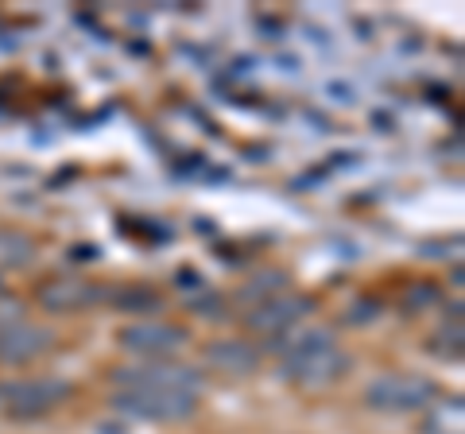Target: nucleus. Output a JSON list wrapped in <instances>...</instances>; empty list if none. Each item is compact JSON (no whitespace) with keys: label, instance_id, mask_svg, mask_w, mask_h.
I'll return each instance as SVG.
<instances>
[{"label":"nucleus","instance_id":"f257e3e1","mask_svg":"<svg viewBox=\"0 0 465 434\" xmlns=\"http://www.w3.org/2000/svg\"><path fill=\"white\" fill-rule=\"evenodd\" d=\"M280 372L299 388H326L349 372V353L330 330H302L280 350Z\"/></svg>","mask_w":465,"mask_h":434},{"label":"nucleus","instance_id":"f03ea898","mask_svg":"<svg viewBox=\"0 0 465 434\" xmlns=\"http://www.w3.org/2000/svg\"><path fill=\"white\" fill-rule=\"evenodd\" d=\"M70 380L63 376H24L0 384V411L8 419H43L70 399Z\"/></svg>","mask_w":465,"mask_h":434},{"label":"nucleus","instance_id":"7ed1b4c3","mask_svg":"<svg viewBox=\"0 0 465 434\" xmlns=\"http://www.w3.org/2000/svg\"><path fill=\"white\" fill-rule=\"evenodd\" d=\"M113 408L143 423H183L198 411V396L171 392V388H116Z\"/></svg>","mask_w":465,"mask_h":434},{"label":"nucleus","instance_id":"20e7f679","mask_svg":"<svg viewBox=\"0 0 465 434\" xmlns=\"http://www.w3.org/2000/svg\"><path fill=\"white\" fill-rule=\"evenodd\" d=\"M365 399L376 411L411 415V411H427L439 399V384L430 376H415V372H384L369 384Z\"/></svg>","mask_w":465,"mask_h":434},{"label":"nucleus","instance_id":"39448f33","mask_svg":"<svg viewBox=\"0 0 465 434\" xmlns=\"http://www.w3.org/2000/svg\"><path fill=\"white\" fill-rule=\"evenodd\" d=\"M116 388H171V392H191L202 396V376L191 365H174V360H140L133 369L113 372Z\"/></svg>","mask_w":465,"mask_h":434},{"label":"nucleus","instance_id":"423d86ee","mask_svg":"<svg viewBox=\"0 0 465 434\" xmlns=\"http://www.w3.org/2000/svg\"><path fill=\"white\" fill-rule=\"evenodd\" d=\"M121 350L136 353L143 360H167L171 353H179L191 334H186V326H174V322H152V318H143V322H128L121 334Z\"/></svg>","mask_w":465,"mask_h":434},{"label":"nucleus","instance_id":"0eeeda50","mask_svg":"<svg viewBox=\"0 0 465 434\" xmlns=\"http://www.w3.org/2000/svg\"><path fill=\"white\" fill-rule=\"evenodd\" d=\"M54 345V334L39 322H27V318H12V322L0 326V365L20 369L32 365Z\"/></svg>","mask_w":465,"mask_h":434},{"label":"nucleus","instance_id":"6e6552de","mask_svg":"<svg viewBox=\"0 0 465 434\" xmlns=\"http://www.w3.org/2000/svg\"><path fill=\"white\" fill-rule=\"evenodd\" d=\"M314 311V299L311 295H302V291H280V295H272L264 302H256L252 314L244 318L249 322V330H256V334H264V338H280L287 334V330H295V322L302 314H311Z\"/></svg>","mask_w":465,"mask_h":434},{"label":"nucleus","instance_id":"1a4fd4ad","mask_svg":"<svg viewBox=\"0 0 465 434\" xmlns=\"http://www.w3.org/2000/svg\"><path fill=\"white\" fill-rule=\"evenodd\" d=\"M105 299V291H101L97 283L90 280H54L47 283L39 291V302L47 311H58V314H66V311H85V307H94V302Z\"/></svg>","mask_w":465,"mask_h":434},{"label":"nucleus","instance_id":"9d476101","mask_svg":"<svg viewBox=\"0 0 465 434\" xmlns=\"http://www.w3.org/2000/svg\"><path fill=\"white\" fill-rule=\"evenodd\" d=\"M206 357H210L213 369H222V372H229V376L252 372L256 360H260V353L252 350L249 341H213L210 350H206Z\"/></svg>","mask_w":465,"mask_h":434},{"label":"nucleus","instance_id":"9b49d317","mask_svg":"<svg viewBox=\"0 0 465 434\" xmlns=\"http://www.w3.org/2000/svg\"><path fill=\"white\" fill-rule=\"evenodd\" d=\"M105 299L128 314H155L163 307V295L152 291V287H143V283H124V287H116V291H105Z\"/></svg>","mask_w":465,"mask_h":434},{"label":"nucleus","instance_id":"f8f14e48","mask_svg":"<svg viewBox=\"0 0 465 434\" xmlns=\"http://www.w3.org/2000/svg\"><path fill=\"white\" fill-rule=\"evenodd\" d=\"M35 260V241L16 229H0V268H27Z\"/></svg>","mask_w":465,"mask_h":434},{"label":"nucleus","instance_id":"ddd939ff","mask_svg":"<svg viewBox=\"0 0 465 434\" xmlns=\"http://www.w3.org/2000/svg\"><path fill=\"white\" fill-rule=\"evenodd\" d=\"M427 434H461V399L442 403V408H427Z\"/></svg>","mask_w":465,"mask_h":434}]
</instances>
